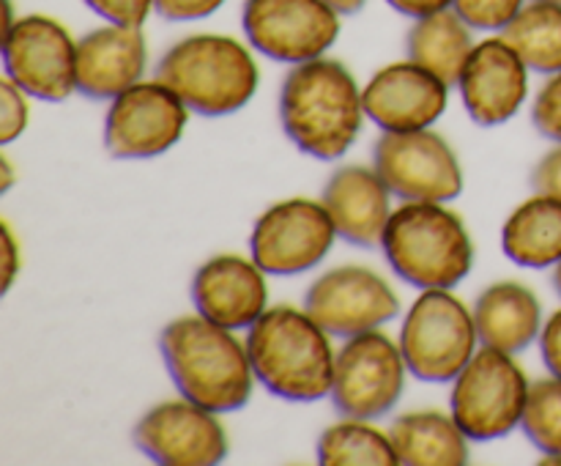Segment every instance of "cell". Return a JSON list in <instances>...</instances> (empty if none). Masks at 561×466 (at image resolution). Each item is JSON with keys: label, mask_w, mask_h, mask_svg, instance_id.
Masks as SVG:
<instances>
[{"label": "cell", "mask_w": 561, "mask_h": 466, "mask_svg": "<svg viewBox=\"0 0 561 466\" xmlns=\"http://www.w3.org/2000/svg\"><path fill=\"white\" fill-rule=\"evenodd\" d=\"M529 393V378L513 354L482 345L453 382L449 409L466 436L493 442L520 428Z\"/></svg>", "instance_id": "cell-7"}, {"label": "cell", "mask_w": 561, "mask_h": 466, "mask_svg": "<svg viewBox=\"0 0 561 466\" xmlns=\"http://www.w3.org/2000/svg\"><path fill=\"white\" fill-rule=\"evenodd\" d=\"M340 16L327 0H244L241 27L263 58L296 66L334 47Z\"/></svg>", "instance_id": "cell-11"}, {"label": "cell", "mask_w": 561, "mask_h": 466, "mask_svg": "<svg viewBox=\"0 0 561 466\" xmlns=\"http://www.w3.org/2000/svg\"><path fill=\"white\" fill-rule=\"evenodd\" d=\"M474 323L482 345L518 354L542 332V305L526 285L502 280L477 296Z\"/></svg>", "instance_id": "cell-21"}, {"label": "cell", "mask_w": 561, "mask_h": 466, "mask_svg": "<svg viewBox=\"0 0 561 466\" xmlns=\"http://www.w3.org/2000/svg\"><path fill=\"white\" fill-rule=\"evenodd\" d=\"M247 351L255 378L277 398L312 404L332 395L337 365L332 334L307 310L268 307L247 329Z\"/></svg>", "instance_id": "cell-3"}, {"label": "cell", "mask_w": 561, "mask_h": 466, "mask_svg": "<svg viewBox=\"0 0 561 466\" xmlns=\"http://www.w3.org/2000/svg\"><path fill=\"white\" fill-rule=\"evenodd\" d=\"M159 351L181 398L214 414H230L250 404L257 378L247 340L241 343L233 329L201 312L175 318L159 334Z\"/></svg>", "instance_id": "cell-1"}, {"label": "cell", "mask_w": 561, "mask_h": 466, "mask_svg": "<svg viewBox=\"0 0 561 466\" xmlns=\"http://www.w3.org/2000/svg\"><path fill=\"white\" fill-rule=\"evenodd\" d=\"M502 250L524 269H548L561 261V201L535 195L520 203L502 228Z\"/></svg>", "instance_id": "cell-23"}, {"label": "cell", "mask_w": 561, "mask_h": 466, "mask_svg": "<svg viewBox=\"0 0 561 466\" xmlns=\"http://www.w3.org/2000/svg\"><path fill=\"white\" fill-rule=\"evenodd\" d=\"M387 3L409 20H422V16L436 14V11L453 9V0H387Z\"/></svg>", "instance_id": "cell-35"}, {"label": "cell", "mask_w": 561, "mask_h": 466, "mask_svg": "<svg viewBox=\"0 0 561 466\" xmlns=\"http://www.w3.org/2000/svg\"><path fill=\"white\" fill-rule=\"evenodd\" d=\"M305 310L332 338H354L394 321L400 299L392 285L367 266H337L305 294Z\"/></svg>", "instance_id": "cell-14"}, {"label": "cell", "mask_w": 561, "mask_h": 466, "mask_svg": "<svg viewBox=\"0 0 561 466\" xmlns=\"http://www.w3.org/2000/svg\"><path fill=\"white\" fill-rule=\"evenodd\" d=\"M526 439L540 453L561 455V378L551 376L531 384L524 422Z\"/></svg>", "instance_id": "cell-27"}, {"label": "cell", "mask_w": 561, "mask_h": 466, "mask_svg": "<svg viewBox=\"0 0 561 466\" xmlns=\"http://www.w3.org/2000/svg\"><path fill=\"white\" fill-rule=\"evenodd\" d=\"M553 288H557V294L561 296V261L557 263V269H553Z\"/></svg>", "instance_id": "cell-39"}, {"label": "cell", "mask_w": 561, "mask_h": 466, "mask_svg": "<svg viewBox=\"0 0 561 466\" xmlns=\"http://www.w3.org/2000/svg\"><path fill=\"white\" fill-rule=\"evenodd\" d=\"M192 305L219 327L250 329L268 310L266 272L233 252L208 258L192 277Z\"/></svg>", "instance_id": "cell-18"}, {"label": "cell", "mask_w": 561, "mask_h": 466, "mask_svg": "<svg viewBox=\"0 0 561 466\" xmlns=\"http://www.w3.org/2000/svg\"><path fill=\"white\" fill-rule=\"evenodd\" d=\"M531 124L548 140L561 143V71L548 75L546 86L531 104Z\"/></svg>", "instance_id": "cell-29"}, {"label": "cell", "mask_w": 561, "mask_h": 466, "mask_svg": "<svg viewBox=\"0 0 561 466\" xmlns=\"http://www.w3.org/2000/svg\"><path fill=\"white\" fill-rule=\"evenodd\" d=\"M398 461L405 466H460L469 464V436L453 414L409 411L389 425Z\"/></svg>", "instance_id": "cell-22"}, {"label": "cell", "mask_w": 561, "mask_h": 466, "mask_svg": "<svg viewBox=\"0 0 561 466\" xmlns=\"http://www.w3.org/2000/svg\"><path fill=\"white\" fill-rule=\"evenodd\" d=\"M540 351L542 362H546V367L551 371V376L561 378V310L553 312V316L542 323Z\"/></svg>", "instance_id": "cell-34"}, {"label": "cell", "mask_w": 561, "mask_h": 466, "mask_svg": "<svg viewBox=\"0 0 561 466\" xmlns=\"http://www.w3.org/2000/svg\"><path fill=\"white\" fill-rule=\"evenodd\" d=\"M398 343L411 376L431 384L455 382L480 343L474 310L449 288L422 291L405 312Z\"/></svg>", "instance_id": "cell-6"}, {"label": "cell", "mask_w": 561, "mask_h": 466, "mask_svg": "<svg viewBox=\"0 0 561 466\" xmlns=\"http://www.w3.org/2000/svg\"><path fill=\"white\" fill-rule=\"evenodd\" d=\"M192 110L162 80H140L115 96L104 115V148L115 159H151L184 137Z\"/></svg>", "instance_id": "cell-13"}, {"label": "cell", "mask_w": 561, "mask_h": 466, "mask_svg": "<svg viewBox=\"0 0 561 466\" xmlns=\"http://www.w3.org/2000/svg\"><path fill=\"white\" fill-rule=\"evenodd\" d=\"M131 442L162 466H214L228 458V436L217 414L192 400H168L140 417Z\"/></svg>", "instance_id": "cell-15"}, {"label": "cell", "mask_w": 561, "mask_h": 466, "mask_svg": "<svg viewBox=\"0 0 561 466\" xmlns=\"http://www.w3.org/2000/svg\"><path fill=\"white\" fill-rule=\"evenodd\" d=\"M389 197L392 192L376 168L343 164L329 175L321 201L332 214L340 239L362 250H373L381 247L383 230L392 217Z\"/></svg>", "instance_id": "cell-20"}, {"label": "cell", "mask_w": 561, "mask_h": 466, "mask_svg": "<svg viewBox=\"0 0 561 466\" xmlns=\"http://www.w3.org/2000/svg\"><path fill=\"white\" fill-rule=\"evenodd\" d=\"M531 190L561 201V143L546 154L531 170Z\"/></svg>", "instance_id": "cell-33"}, {"label": "cell", "mask_w": 561, "mask_h": 466, "mask_svg": "<svg viewBox=\"0 0 561 466\" xmlns=\"http://www.w3.org/2000/svg\"><path fill=\"white\" fill-rule=\"evenodd\" d=\"M373 168L400 201L447 203L463 192L458 154L431 129L383 132L373 146Z\"/></svg>", "instance_id": "cell-9"}, {"label": "cell", "mask_w": 561, "mask_h": 466, "mask_svg": "<svg viewBox=\"0 0 561 466\" xmlns=\"http://www.w3.org/2000/svg\"><path fill=\"white\" fill-rule=\"evenodd\" d=\"M3 69L27 96L66 102L77 91V42L53 16H20L3 31Z\"/></svg>", "instance_id": "cell-12"}, {"label": "cell", "mask_w": 561, "mask_h": 466, "mask_svg": "<svg viewBox=\"0 0 561 466\" xmlns=\"http://www.w3.org/2000/svg\"><path fill=\"white\" fill-rule=\"evenodd\" d=\"M356 77L334 58L296 64L279 88V124L301 154L332 162L345 157L365 121Z\"/></svg>", "instance_id": "cell-2"}, {"label": "cell", "mask_w": 561, "mask_h": 466, "mask_svg": "<svg viewBox=\"0 0 561 466\" xmlns=\"http://www.w3.org/2000/svg\"><path fill=\"white\" fill-rule=\"evenodd\" d=\"M157 80L173 88L186 107L206 118L239 113L257 91L255 58L239 38L195 33L175 42L157 66Z\"/></svg>", "instance_id": "cell-5"}, {"label": "cell", "mask_w": 561, "mask_h": 466, "mask_svg": "<svg viewBox=\"0 0 561 466\" xmlns=\"http://www.w3.org/2000/svg\"><path fill=\"white\" fill-rule=\"evenodd\" d=\"M327 3L332 5V9H337L343 16H354L365 9L367 0H327Z\"/></svg>", "instance_id": "cell-37"}, {"label": "cell", "mask_w": 561, "mask_h": 466, "mask_svg": "<svg viewBox=\"0 0 561 466\" xmlns=\"http://www.w3.org/2000/svg\"><path fill=\"white\" fill-rule=\"evenodd\" d=\"M362 102L381 132L431 129L447 113L449 86L409 58L378 69L362 91Z\"/></svg>", "instance_id": "cell-16"}, {"label": "cell", "mask_w": 561, "mask_h": 466, "mask_svg": "<svg viewBox=\"0 0 561 466\" xmlns=\"http://www.w3.org/2000/svg\"><path fill=\"white\" fill-rule=\"evenodd\" d=\"M88 9L113 25L142 27L153 11V0H82Z\"/></svg>", "instance_id": "cell-31"}, {"label": "cell", "mask_w": 561, "mask_h": 466, "mask_svg": "<svg viewBox=\"0 0 561 466\" xmlns=\"http://www.w3.org/2000/svg\"><path fill=\"white\" fill-rule=\"evenodd\" d=\"M405 371L409 365L400 343L378 329L345 338L334 365V409L351 420H378L389 414L403 398Z\"/></svg>", "instance_id": "cell-8"}, {"label": "cell", "mask_w": 561, "mask_h": 466, "mask_svg": "<svg viewBox=\"0 0 561 466\" xmlns=\"http://www.w3.org/2000/svg\"><path fill=\"white\" fill-rule=\"evenodd\" d=\"M524 58L531 71L557 75L561 71V5L548 0H531L518 11L513 22L502 31Z\"/></svg>", "instance_id": "cell-25"}, {"label": "cell", "mask_w": 561, "mask_h": 466, "mask_svg": "<svg viewBox=\"0 0 561 466\" xmlns=\"http://www.w3.org/2000/svg\"><path fill=\"white\" fill-rule=\"evenodd\" d=\"M548 3H559L561 5V0H548Z\"/></svg>", "instance_id": "cell-40"}, {"label": "cell", "mask_w": 561, "mask_h": 466, "mask_svg": "<svg viewBox=\"0 0 561 466\" xmlns=\"http://www.w3.org/2000/svg\"><path fill=\"white\" fill-rule=\"evenodd\" d=\"M524 5L526 0H453V9L474 31H504Z\"/></svg>", "instance_id": "cell-28"}, {"label": "cell", "mask_w": 561, "mask_h": 466, "mask_svg": "<svg viewBox=\"0 0 561 466\" xmlns=\"http://www.w3.org/2000/svg\"><path fill=\"white\" fill-rule=\"evenodd\" d=\"M337 236L323 201L288 197L257 217L250 236L252 261L274 277H296L316 269L329 255Z\"/></svg>", "instance_id": "cell-10"}, {"label": "cell", "mask_w": 561, "mask_h": 466, "mask_svg": "<svg viewBox=\"0 0 561 466\" xmlns=\"http://www.w3.org/2000/svg\"><path fill=\"white\" fill-rule=\"evenodd\" d=\"M3 192H9L11 190V179H14V173H11V162H9V157H3Z\"/></svg>", "instance_id": "cell-38"}, {"label": "cell", "mask_w": 561, "mask_h": 466, "mask_svg": "<svg viewBox=\"0 0 561 466\" xmlns=\"http://www.w3.org/2000/svg\"><path fill=\"white\" fill-rule=\"evenodd\" d=\"M31 110H27V93L16 86L11 77H3V113H0V143L9 146L25 132Z\"/></svg>", "instance_id": "cell-30"}, {"label": "cell", "mask_w": 561, "mask_h": 466, "mask_svg": "<svg viewBox=\"0 0 561 466\" xmlns=\"http://www.w3.org/2000/svg\"><path fill=\"white\" fill-rule=\"evenodd\" d=\"M146 64L142 27L107 22L77 42V93L93 102H113L142 80Z\"/></svg>", "instance_id": "cell-19"}, {"label": "cell", "mask_w": 561, "mask_h": 466, "mask_svg": "<svg viewBox=\"0 0 561 466\" xmlns=\"http://www.w3.org/2000/svg\"><path fill=\"white\" fill-rule=\"evenodd\" d=\"M225 0H153V11L168 22H195L217 14Z\"/></svg>", "instance_id": "cell-32"}, {"label": "cell", "mask_w": 561, "mask_h": 466, "mask_svg": "<svg viewBox=\"0 0 561 466\" xmlns=\"http://www.w3.org/2000/svg\"><path fill=\"white\" fill-rule=\"evenodd\" d=\"M318 461L323 466H394L400 464L389 433L378 431L370 420L345 417L327 428L318 439Z\"/></svg>", "instance_id": "cell-26"}, {"label": "cell", "mask_w": 561, "mask_h": 466, "mask_svg": "<svg viewBox=\"0 0 561 466\" xmlns=\"http://www.w3.org/2000/svg\"><path fill=\"white\" fill-rule=\"evenodd\" d=\"M471 31L474 27L458 11L444 9L414 20L409 36H405V49L414 64L425 66L427 71L442 77L453 88L460 82V75L477 47Z\"/></svg>", "instance_id": "cell-24"}, {"label": "cell", "mask_w": 561, "mask_h": 466, "mask_svg": "<svg viewBox=\"0 0 561 466\" xmlns=\"http://www.w3.org/2000/svg\"><path fill=\"white\" fill-rule=\"evenodd\" d=\"M458 88L477 126H502L520 113L529 96V66L504 36L485 38L471 53Z\"/></svg>", "instance_id": "cell-17"}, {"label": "cell", "mask_w": 561, "mask_h": 466, "mask_svg": "<svg viewBox=\"0 0 561 466\" xmlns=\"http://www.w3.org/2000/svg\"><path fill=\"white\" fill-rule=\"evenodd\" d=\"M389 269L414 288H455L474 266V245L463 219L444 203L403 201L383 230Z\"/></svg>", "instance_id": "cell-4"}, {"label": "cell", "mask_w": 561, "mask_h": 466, "mask_svg": "<svg viewBox=\"0 0 561 466\" xmlns=\"http://www.w3.org/2000/svg\"><path fill=\"white\" fill-rule=\"evenodd\" d=\"M3 255H5V269H3V294H9L11 283L16 280L20 272V247H16L14 230L9 223H3Z\"/></svg>", "instance_id": "cell-36"}]
</instances>
